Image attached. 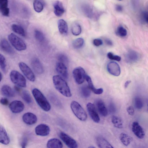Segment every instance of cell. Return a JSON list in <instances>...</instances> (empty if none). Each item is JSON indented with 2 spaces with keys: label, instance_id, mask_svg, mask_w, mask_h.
Segmentation results:
<instances>
[{
  "label": "cell",
  "instance_id": "1",
  "mask_svg": "<svg viewBox=\"0 0 148 148\" xmlns=\"http://www.w3.org/2000/svg\"><path fill=\"white\" fill-rule=\"evenodd\" d=\"M53 83L56 89L63 95L70 97L72 94L68 84L60 76L55 75L53 77Z\"/></svg>",
  "mask_w": 148,
  "mask_h": 148
},
{
  "label": "cell",
  "instance_id": "2",
  "mask_svg": "<svg viewBox=\"0 0 148 148\" xmlns=\"http://www.w3.org/2000/svg\"><path fill=\"white\" fill-rule=\"evenodd\" d=\"M32 93L39 106L44 111H48L51 109V105L47 99L38 89L34 88Z\"/></svg>",
  "mask_w": 148,
  "mask_h": 148
},
{
  "label": "cell",
  "instance_id": "3",
  "mask_svg": "<svg viewBox=\"0 0 148 148\" xmlns=\"http://www.w3.org/2000/svg\"><path fill=\"white\" fill-rule=\"evenodd\" d=\"M71 108L75 115L80 120L85 121L87 118V115L85 110L77 102L73 101L71 103Z\"/></svg>",
  "mask_w": 148,
  "mask_h": 148
},
{
  "label": "cell",
  "instance_id": "4",
  "mask_svg": "<svg viewBox=\"0 0 148 148\" xmlns=\"http://www.w3.org/2000/svg\"><path fill=\"white\" fill-rule=\"evenodd\" d=\"M8 39L13 47L18 51L26 49V44L23 40L15 34L12 33L9 35Z\"/></svg>",
  "mask_w": 148,
  "mask_h": 148
},
{
  "label": "cell",
  "instance_id": "5",
  "mask_svg": "<svg viewBox=\"0 0 148 148\" xmlns=\"http://www.w3.org/2000/svg\"><path fill=\"white\" fill-rule=\"evenodd\" d=\"M10 79L12 82L16 86L20 87L26 86V81L25 77L18 72L13 70L10 74Z\"/></svg>",
  "mask_w": 148,
  "mask_h": 148
},
{
  "label": "cell",
  "instance_id": "6",
  "mask_svg": "<svg viewBox=\"0 0 148 148\" xmlns=\"http://www.w3.org/2000/svg\"><path fill=\"white\" fill-rule=\"evenodd\" d=\"M72 73L74 79L77 84H80L84 82L86 74L83 68L80 66L75 68L73 70Z\"/></svg>",
  "mask_w": 148,
  "mask_h": 148
},
{
  "label": "cell",
  "instance_id": "7",
  "mask_svg": "<svg viewBox=\"0 0 148 148\" xmlns=\"http://www.w3.org/2000/svg\"><path fill=\"white\" fill-rule=\"evenodd\" d=\"M19 67L24 75L29 81L34 82L35 75L31 69L25 63L21 62L18 64Z\"/></svg>",
  "mask_w": 148,
  "mask_h": 148
},
{
  "label": "cell",
  "instance_id": "8",
  "mask_svg": "<svg viewBox=\"0 0 148 148\" xmlns=\"http://www.w3.org/2000/svg\"><path fill=\"white\" fill-rule=\"evenodd\" d=\"M60 138L69 147L75 148L77 147L78 145L77 142L73 138L66 134L61 132L60 134Z\"/></svg>",
  "mask_w": 148,
  "mask_h": 148
},
{
  "label": "cell",
  "instance_id": "9",
  "mask_svg": "<svg viewBox=\"0 0 148 148\" xmlns=\"http://www.w3.org/2000/svg\"><path fill=\"white\" fill-rule=\"evenodd\" d=\"M87 110L92 120L95 122L98 123L100 120L94 104L91 103H88L86 105Z\"/></svg>",
  "mask_w": 148,
  "mask_h": 148
},
{
  "label": "cell",
  "instance_id": "10",
  "mask_svg": "<svg viewBox=\"0 0 148 148\" xmlns=\"http://www.w3.org/2000/svg\"><path fill=\"white\" fill-rule=\"evenodd\" d=\"M9 108L12 112L17 113L22 112L25 106L21 101L14 100L10 103Z\"/></svg>",
  "mask_w": 148,
  "mask_h": 148
},
{
  "label": "cell",
  "instance_id": "11",
  "mask_svg": "<svg viewBox=\"0 0 148 148\" xmlns=\"http://www.w3.org/2000/svg\"><path fill=\"white\" fill-rule=\"evenodd\" d=\"M107 69L108 72L113 75L117 76L120 74V68L116 62H109L107 64Z\"/></svg>",
  "mask_w": 148,
  "mask_h": 148
},
{
  "label": "cell",
  "instance_id": "12",
  "mask_svg": "<svg viewBox=\"0 0 148 148\" xmlns=\"http://www.w3.org/2000/svg\"><path fill=\"white\" fill-rule=\"evenodd\" d=\"M35 132L36 134L38 135L46 136L49 134L50 132V128L46 124H40L36 127Z\"/></svg>",
  "mask_w": 148,
  "mask_h": 148
},
{
  "label": "cell",
  "instance_id": "13",
  "mask_svg": "<svg viewBox=\"0 0 148 148\" xmlns=\"http://www.w3.org/2000/svg\"><path fill=\"white\" fill-rule=\"evenodd\" d=\"M132 130L134 134L138 138L142 139L145 136L144 131L141 126L137 122H134L132 125Z\"/></svg>",
  "mask_w": 148,
  "mask_h": 148
},
{
  "label": "cell",
  "instance_id": "14",
  "mask_svg": "<svg viewBox=\"0 0 148 148\" xmlns=\"http://www.w3.org/2000/svg\"><path fill=\"white\" fill-rule=\"evenodd\" d=\"M56 69L61 77L66 79L68 78V73L66 65L62 63L59 62L56 64Z\"/></svg>",
  "mask_w": 148,
  "mask_h": 148
},
{
  "label": "cell",
  "instance_id": "15",
  "mask_svg": "<svg viewBox=\"0 0 148 148\" xmlns=\"http://www.w3.org/2000/svg\"><path fill=\"white\" fill-rule=\"evenodd\" d=\"M22 119L25 123L29 125L34 124L37 121L36 116L33 113L29 112L24 114L23 116Z\"/></svg>",
  "mask_w": 148,
  "mask_h": 148
},
{
  "label": "cell",
  "instance_id": "16",
  "mask_svg": "<svg viewBox=\"0 0 148 148\" xmlns=\"http://www.w3.org/2000/svg\"><path fill=\"white\" fill-rule=\"evenodd\" d=\"M31 64L36 73L40 74L43 73L44 70L43 66L38 59L36 58H33L31 61Z\"/></svg>",
  "mask_w": 148,
  "mask_h": 148
},
{
  "label": "cell",
  "instance_id": "17",
  "mask_svg": "<svg viewBox=\"0 0 148 148\" xmlns=\"http://www.w3.org/2000/svg\"><path fill=\"white\" fill-rule=\"evenodd\" d=\"M139 58L138 53L133 50L129 51L125 56V60L128 63H132L136 62Z\"/></svg>",
  "mask_w": 148,
  "mask_h": 148
},
{
  "label": "cell",
  "instance_id": "18",
  "mask_svg": "<svg viewBox=\"0 0 148 148\" xmlns=\"http://www.w3.org/2000/svg\"><path fill=\"white\" fill-rule=\"evenodd\" d=\"M54 13L58 17L62 15L64 12V9L62 3L59 1H55L53 3Z\"/></svg>",
  "mask_w": 148,
  "mask_h": 148
},
{
  "label": "cell",
  "instance_id": "19",
  "mask_svg": "<svg viewBox=\"0 0 148 148\" xmlns=\"http://www.w3.org/2000/svg\"><path fill=\"white\" fill-rule=\"evenodd\" d=\"M80 8L81 12L86 16L90 18H92L93 16V10L89 5L83 3L81 4Z\"/></svg>",
  "mask_w": 148,
  "mask_h": 148
},
{
  "label": "cell",
  "instance_id": "20",
  "mask_svg": "<svg viewBox=\"0 0 148 148\" xmlns=\"http://www.w3.org/2000/svg\"><path fill=\"white\" fill-rule=\"evenodd\" d=\"M0 47L3 51L8 54L12 55L14 53V50L5 39H3L1 41Z\"/></svg>",
  "mask_w": 148,
  "mask_h": 148
},
{
  "label": "cell",
  "instance_id": "21",
  "mask_svg": "<svg viewBox=\"0 0 148 148\" xmlns=\"http://www.w3.org/2000/svg\"><path fill=\"white\" fill-rule=\"evenodd\" d=\"M85 79L87 81L88 86L90 89L95 94L99 95L102 94L103 92L102 88H96L94 86L90 77L88 75L86 74Z\"/></svg>",
  "mask_w": 148,
  "mask_h": 148
},
{
  "label": "cell",
  "instance_id": "22",
  "mask_svg": "<svg viewBox=\"0 0 148 148\" xmlns=\"http://www.w3.org/2000/svg\"><path fill=\"white\" fill-rule=\"evenodd\" d=\"M8 0H0V12L5 16H8L10 14V9L8 7Z\"/></svg>",
  "mask_w": 148,
  "mask_h": 148
},
{
  "label": "cell",
  "instance_id": "23",
  "mask_svg": "<svg viewBox=\"0 0 148 148\" xmlns=\"http://www.w3.org/2000/svg\"><path fill=\"white\" fill-rule=\"evenodd\" d=\"M10 142V138L5 129L0 126V143L2 144L7 145Z\"/></svg>",
  "mask_w": 148,
  "mask_h": 148
},
{
  "label": "cell",
  "instance_id": "24",
  "mask_svg": "<svg viewBox=\"0 0 148 148\" xmlns=\"http://www.w3.org/2000/svg\"><path fill=\"white\" fill-rule=\"evenodd\" d=\"M96 143L98 147L101 148H113L114 147L105 138L98 137L96 138Z\"/></svg>",
  "mask_w": 148,
  "mask_h": 148
},
{
  "label": "cell",
  "instance_id": "25",
  "mask_svg": "<svg viewBox=\"0 0 148 148\" xmlns=\"http://www.w3.org/2000/svg\"><path fill=\"white\" fill-rule=\"evenodd\" d=\"M58 27L60 33L66 35L68 34V27L66 22L63 19H61L58 21Z\"/></svg>",
  "mask_w": 148,
  "mask_h": 148
},
{
  "label": "cell",
  "instance_id": "26",
  "mask_svg": "<svg viewBox=\"0 0 148 148\" xmlns=\"http://www.w3.org/2000/svg\"><path fill=\"white\" fill-rule=\"evenodd\" d=\"M96 105L100 114L103 116H106L108 114V110L103 101L101 99L98 100L96 101Z\"/></svg>",
  "mask_w": 148,
  "mask_h": 148
},
{
  "label": "cell",
  "instance_id": "27",
  "mask_svg": "<svg viewBox=\"0 0 148 148\" xmlns=\"http://www.w3.org/2000/svg\"><path fill=\"white\" fill-rule=\"evenodd\" d=\"M47 146L48 148H62L63 145L61 141L58 139L53 138L49 139L47 142Z\"/></svg>",
  "mask_w": 148,
  "mask_h": 148
},
{
  "label": "cell",
  "instance_id": "28",
  "mask_svg": "<svg viewBox=\"0 0 148 148\" xmlns=\"http://www.w3.org/2000/svg\"><path fill=\"white\" fill-rule=\"evenodd\" d=\"M1 91L2 94L6 97H13L15 95L13 90L8 85H3L1 88Z\"/></svg>",
  "mask_w": 148,
  "mask_h": 148
},
{
  "label": "cell",
  "instance_id": "29",
  "mask_svg": "<svg viewBox=\"0 0 148 148\" xmlns=\"http://www.w3.org/2000/svg\"><path fill=\"white\" fill-rule=\"evenodd\" d=\"M119 138L124 145L128 146L132 141L133 138L131 136L124 133L121 134Z\"/></svg>",
  "mask_w": 148,
  "mask_h": 148
},
{
  "label": "cell",
  "instance_id": "30",
  "mask_svg": "<svg viewBox=\"0 0 148 148\" xmlns=\"http://www.w3.org/2000/svg\"><path fill=\"white\" fill-rule=\"evenodd\" d=\"M12 29L15 33L23 36H25V33L24 28L21 26L16 24L12 25Z\"/></svg>",
  "mask_w": 148,
  "mask_h": 148
},
{
  "label": "cell",
  "instance_id": "31",
  "mask_svg": "<svg viewBox=\"0 0 148 148\" xmlns=\"http://www.w3.org/2000/svg\"><path fill=\"white\" fill-rule=\"evenodd\" d=\"M111 121L114 125L118 128H122L123 127V123L122 120L119 117L115 116H112Z\"/></svg>",
  "mask_w": 148,
  "mask_h": 148
},
{
  "label": "cell",
  "instance_id": "32",
  "mask_svg": "<svg viewBox=\"0 0 148 148\" xmlns=\"http://www.w3.org/2000/svg\"><path fill=\"white\" fill-rule=\"evenodd\" d=\"M33 7L36 12L39 13L43 10V4L40 0H34L33 2Z\"/></svg>",
  "mask_w": 148,
  "mask_h": 148
},
{
  "label": "cell",
  "instance_id": "33",
  "mask_svg": "<svg viewBox=\"0 0 148 148\" xmlns=\"http://www.w3.org/2000/svg\"><path fill=\"white\" fill-rule=\"evenodd\" d=\"M71 30L73 35L77 36L79 35L81 32V27L78 23H75L72 25Z\"/></svg>",
  "mask_w": 148,
  "mask_h": 148
},
{
  "label": "cell",
  "instance_id": "34",
  "mask_svg": "<svg viewBox=\"0 0 148 148\" xmlns=\"http://www.w3.org/2000/svg\"><path fill=\"white\" fill-rule=\"evenodd\" d=\"M84 43V40L83 38H78L73 41L72 43L73 46L75 49H79L83 46Z\"/></svg>",
  "mask_w": 148,
  "mask_h": 148
},
{
  "label": "cell",
  "instance_id": "35",
  "mask_svg": "<svg viewBox=\"0 0 148 148\" xmlns=\"http://www.w3.org/2000/svg\"><path fill=\"white\" fill-rule=\"evenodd\" d=\"M22 97L27 103L29 104L32 102V99L29 92L27 90H23L21 94Z\"/></svg>",
  "mask_w": 148,
  "mask_h": 148
},
{
  "label": "cell",
  "instance_id": "36",
  "mask_svg": "<svg viewBox=\"0 0 148 148\" xmlns=\"http://www.w3.org/2000/svg\"><path fill=\"white\" fill-rule=\"evenodd\" d=\"M91 90L88 86H84L81 88V93L82 96L85 98L90 97L91 94Z\"/></svg>",
  "mask_w": 148,
  "mask_h": 148
},
{
  "label": "cell",
  "instance_id": "37",
  "mask_svg": "<svg viewBox=\"0 0 148 148\" xmlns=\"http://www.w3.org/2000/svg\"><path fill=\"white\" fill-rule=\"evenodd\" d=\"M116 34L118 36L124 37L126 36L127 32L126 29L122 26H119L116 31Z\"/></svg>",
  "mask_w": 148,
  "mask_h": 148
},
{
  "label": "cell",
  "instance_id": "38",
  "mask_svg": "<svg viewBox=\"0 0 148 148\" xmlns=\"http://www.w3.org/2000/svg\"><path fill=\"white\" fill-rule=\"evenodd\" d=\"M34 36L36 39L40 42H42L45 39L43 34L40 31L36 30L34 31Z\"/></svg>",
  "mask_w": 148,
  "mask_h": 148
},
{
  "label": "cell",
  "instance_id": "39",
  "mask_svg": "<svg viewBox=\"0 0 148 148\" xmlns=\"http://www.w3.org/2000/svg\"><path fill=\"white\" fill-rule=\"evenodd\" d=\"M0 68L4 73L6 71V61L5 57L0 53Z\"/></svg>",
  "mask_w": 148,
  "mask_h": 148
},
{
  "label": "cell",
  "instance_id": "40",
  "mask_svg": "<svg viewBox=\"0 0 148 148\" xmlns=\"http://www.w3.org/2000/svg\"><path fill=\"white\" fill-rule=\"evenodd\" d=\"M57 59L59 62L63 63L65 65L67 64L68 62V59L65 55L60 53L58 55Z\"/></svg>",
  "mask_w": 148,
  "mask_h": 148
},
{
  "label": "cell",
  "instance_id": "41",
  "mask_svg": "<svg viewBox=\"0 0 148 148\" xmlns=\"http://www.w3.org/2000/svg\"><path fill=\"white\" fill-rule=\"evenodd\" d=\"M135 104L136 108L138 109H141L143 106V103L141 98L137 97L135 100Z\"/></svg>",
  "mask_w": 148,
  "mask_h": 148
},
{
  "label": "cell",
  "instance_id": "42",
  "mask_svg": "<svg viewBox=\"0 0 148 148\" xmlns=\"http://www.w3.org/2000/svg\"><path fill=\"white\" fill-rule=\"evenodd\" d=\"M141 21L143 23H147L148 21V14L147 11L142 12L141 14Z\"/></svg>",
  "mask_w": 148,
  "mask_h": 148
},
{
  "label": "cell",
  "instance_id": "43",
  "mask_svg": "<svg viewBox=\"0 0 148 148\" xmlns=\"http://www.w3.org/2000/svg\"><path fill=\"white\" fill-rule=\"evenodd\" d=\"M107 57L110 59L112 60H114L118 61H119L121 60V58L120 56L114 55L112 53L110 52L107 54Z\"/></svg>",
  "mask_w": 148,
  "mask_h": 148
},
{
  "label": "cell",
  "instance_id": "44",
  "mask_svg": "<svg viewBox=\"0 0 148 148\" xmlns=\"http://www.w3.org/2000/svg\"><path fill=\"white\" fill-rule=\"evenodd\" d=\"M94 45L96 46H99L103 44V41L100 39L97 38L94 39L93 41Z\"/></svg>",
  "mask_w": 148,
  "mask_h": 148
},
{
  "label": "cell",
  "instance_id": "45",
  "mask_svg": "<svg viewBox=\"0 0 148 148\" xmlns=\"http://www.w3.org/2000/svg\"><path fill=\"white\" fill-rule=\"evenodd\" d=\"M108 110L109 112L111 114H113L116 111V108L114 104L111 103L108 107Z\"/></svg>",
  "mask_w": 148,
  "mask_h": 148
},
{
  "label": "cell",
  "instance_id": "46",
  "mask_svg": "<svg viewBox=\"0 0 148 148\" xmlns=\"http://www.w3.org/2000/svg\"><path fill=\"white\" fill-rule=\"evenodd\" d=\"M127 110L129 115L133 116L134 114V110L132 106H130L128 107Z\"/></svg>",
  "mask_w": 148,
  "mask_h": 148
},
{
  "label": "cell",
  "instance_id": "47",
  "mask_svg": "<svg viewBox=\"0 0 148 148\" xmlns=\"http://www.w3.org/2000/svg\"><path fill=\"white\" fill-rule=\"evenodd\" d=\"M27 143V139L26 137L23 138L21 143V146L22 148H25Z\"/></svg>",
  "mask_w": 148,
  "mask_h": 148
},
{
  "label": "cell",
  "instance_id": "48",
  "mask_svg": "<svg viewBox=\"0 0 148 148\" xmlns=\"http://www.w3.org/2000/svg\"><path fill=\"white\" fill-rule=\"evenodd\" d=\"M0 103L3 105L6 106L9 103V101L6 98H2L0 99Z\"/></svg>",
  "mask_w": 148,
  "mask_h": 148
},
{
  "label": "cell",
  "instance_id": "49",
  "mask_svg": "<svg viewBox=\"0 0 148 148\" xmlns=\"http://www.w3.org/2000/svg\"><path fill=\"white\" fill-rule=\"evenodd\" d=\"M115 9L117 11L121 12L123 10V8L121 5H118L116 6Z\"/></svg>",
  "mask_w": 148,
  "mask_h": 148
},
{
  "label": "cell",
  "instance_id": "50",
  "mask_svg": "<svg viewBox=\"0 0 148 148\" xmlns=\"http://www.w3.org/2000/svg\"><path fill=\"white\" fill-rule=\"evenodd\" d=\"M105 43L109 46H111L113 45V43L111 40L109 39L106 38L105 40Z\"/></svg>",
  "mask_w": 148,
  "mask_h": 148
},
{
  "label": "cell",
  "instance_id": "51",
  "mask_svg": "<svg viewBox=\"0 0 148 148\" xmlns=\"http://www.w3.org/2000/svg\"><path fill=\"white\" fill-rule=\"evenodd\" d=\"M131 82V81L130 80H128L124 84V87L125 88H127Z\"/></svg>",
  "mask_w": 148,
  "mask_h": 148
},
{
  "label": "cell",
  "instance_id": "52",
  "mask_svg": "<svg viewBox=\"0 0 148 148\" xmlns=\"http://www.w3.org/2000/svg\"><path fill=\"white\" fill-rule=\"evenodd\" d=\"M19 86H16L14 87V88L16 90L17 92H19L20 91V88Z\"/></svg>",
  "mask_w": 148,
  "mask_h": 148
},
{
  "label": "cell",
  "instance_id": "53",
  "mask_svg": "<svg viewBox=\"0 0 148 148\" xmlns=\"http://www.w3.org/2000/svg\"><path fill=\"white\" fill-rule=\"evenodd\" d=\"M2 75L1 73L0 72V82L2 80Z\"/></svg>",
  "mask_w": 148,
  "mask_h": 148
},
{
  "label": "cell",
  "instance_id": "54",
  "mask_svg": "<svg viewBox=\"0 0 148 148\" xmlns=\"http://www.w3.org/2000/svg\"><path fill=\"white\" fill-rule=\"evenodd\" d=\"M90 147V148H95V147H92V146L90 147Z\"/></svg>",
  "mask_w": 148,
  "mask_h": 148
},
{
  "label": "cell",
  "instance_id": "55",
  "mask_svg": "<svg viewBox=\"0 0 148 148\" xmlns=\"http://www.w3.org/2000/svg\"><path fill=\"white\" fill-rule=\"evenodd\" d=\"M119 0V1H121L122 0Z\"/></svg>",
  "mask_w": 148,
  "mask_h": 148
}]
</instances>
